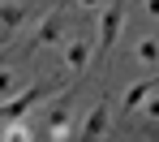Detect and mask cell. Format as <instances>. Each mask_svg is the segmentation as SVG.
<instances>
[{
  "label": "cell",
  "mask_w": 159,
  "mask_h": 142,
  "mask_svg": "<svg viewBox=\"0 0 159 142\" xmlns=\"http://www.w3.org/2000/svg\"><path fill=\"white\" fill-rule=\"evenodd\" d=\"M120 22H125V4H120V0H112V4L99 9V60H107V52L116 48Z\"/></svg>",
  "instance_id": "obj_1"
},
{
  "label": "cell",
  "mask_w": 159,
  "mask_h": 142,
  "mask_svg": "<svg viewBox=\"0 0 159 142\" xmlns=\"http://www.w3.org/2000/svg\"><path fill=\"white\" fill-rule=\"evenodd\" d=\"M107 125H112V108H107V99H95V108L82 116L78 142H99V138L107 134Z\"/></svg>",
  "instance_id": "obj_2"
},
{
  "label": "cell",
  "mask_w": 159,
  "mask_h": 142,
  "mask_svg": "<svg viewBox=\"0 0 159 142\" xmlns=\"http://www.w3.org/2000/svg\"><path fill=\"white\" fill-rule=\"evenodd\" d=\"M69 95H73V86L65 90V99L48 112V134H52V142H73V108H69Z\"/></svg>",
  "instance_id": "obj_3"
},
{
  "label": "cell",
  "mask_w": 159,
  "mask_h": 142,
  "mask_svg": "<svg viewBox=\"0 0 159 142\" xmlns=\"http://www.w3.org/2000/svg\"><path fill=\"white\" fill-rule=\"evenodd\" d=\"M43 95H48V86H43V82L26 86V90H22L17 99H9V103H0V116H9V121H26V112L34 108V103H39V99H43Z\"/></svg>",
  "instance_id": "obj_4"
},
{
  "label": "cell",
  "mask_w": 159,
  "mask_h": 142,
  "mask_svg": "<svg viewBox=\"0 0 159 142\" xmlns=\"http://www.w3.org/2000/svg\"><path fill=\"white\" fill-rule=\"evenodd\" d=\"M86 65H90V39L78 34V39H69V43H65V69H69V78L78 82L82 73H86Z\"/></svg>",
  "instance_id": "obj_5"
},
{
  "label": "cell",
  "mask_w": 159,
  "mask_h": 142,
  "mask_svg": "<svg viewBox=\"0 0 159 142\" xmlns=\"http://www.w3.org/2000/svg\"><path fill=\"white\" fill-rule=\"evenodd\" d=\"M60 34H65V17H60V9H52V13H43V26L34 30L30 48H34V52H39V48H52V43H60Z\"/></svg>",
  "instance_id": "obj_6"
},
{
  "label": "cell",
  "mask_w": 159,
  "mask_h": 142,
  "mask_svg": "<svg viewBox=\"0 0 159 142\" xmlns=\"http://www.w3.org/2000/svg\"><path fill=\"white\" fill-rule=\"evenodd\" d=\"M159 90V78H142V82H133L129 90H125V99H120V112H133V108H142L151 95Z\"/></svg>",
  "instance_id": "obj_7"
},
{
  "label": "cell",
  "mask_w": 159,
  "mask_h": 142,
  "mask_svg": "<svg viewBox=\"0 0 159 142\" xmlns=\"http://www.w3.org/2000/svg\"><path fill=\"white\" fill-rule=\"evenodd\" d=\"M26 17H30L26 4H13V0H4V4H0V30H4V34H13Z\"/></svg>",
  "instance_id": "obj_8"
},
{
  "label": "cell",
  "mask_w": 159,
  "mask_h": 142,
  "mask_svg": "<svg viewBox=\"0 0 159 142\" xmlns=\"http://www.w3.org/2000/svg\"><path fill=\"white\" fill-rule=\"evenodd\" d=\"M133 60H142V65L159 69V34H142V39L133 43Z\"/></svg>",
  "instance_id": "obj_9"
},
{
  "label": "cell",
  "mask_w": 159,
  "mask_h": 142,
  "mask_svg": "<svg viewBox=\"0 0 159 142\" xmlns=\"http://www.w3.org/2000/svg\"><path fill=\"white\" fill-rule=\"evenodd\" d=\"M17 95H22V73L13 65H0V103L17 99Z\"/></svg>",
  "instance_id": "obj_10"
},
{
  "label": "cell",
  "mask_w": 159,
  "mask_h": 142,
  "mask_svg": "<svg viewBox=\"0 0 159 142\" xmlns=\"http://www.w3.org/2000/svg\"><path fill=\"white\" fill-rule=\"evenodd\" d=\"M0 142H34V129H30L26 121H4V129H0Z\"/></svg>",
  "instance_id": "obj_11"
},
{
  "label": "cell",
  "mask_w": 159,
  "mask_h": 142,
  "mask_svg": "<svg viewBox=\"0 0 159 142\" xmlns=\"http://www.w3.org/2000/svg\"><path fill=\"white\" fill-rule=\"evenodd\" d=\"M142 116H151V121H159V90L151 95V99H146V103H142Z\"/></svg>",
  "instance_id": "obj_12"
},
{
  "label": "cell",
  "mask_w": 159,
  "mask_h": 142,
  "mask_svg": "<svg viewBox=\"0 0 159 142\" xmlns=\"http://www.w3.org/2000/svg\"><path fill=\"white\" fill-rule=\"evenodd\" d=\"M142 13H151V17H159V0H146V4H142Z\"/></svg>",
  "instance_id": "obj_13"
}]
</instances>
